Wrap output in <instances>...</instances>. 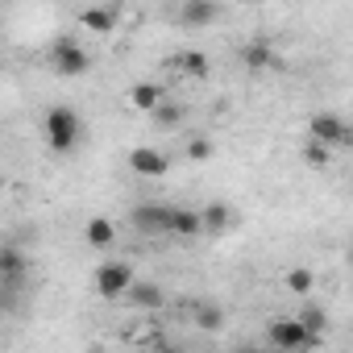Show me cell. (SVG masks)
<instances>
[{
    "label": "cell",
    "instance_id": "cell-1",
    "mask_svg": "<svg viewBox=\"0 0 353 353\" xmlns=\"http://www.w3.org/2000/svg\"><path fill=\"white\" fill-rule=\"evenodd\" d=\"M42 133H46V141H50L54 154H75V145L83 137V117L71 104H54L42 117Z\"/></svg>",
    "mask_w": 353,
    "mask_h": 353
},
{
    "label": "cell",
    "instance_id": "cell-2",
    "mask_svg": "<svg viewBox=\"0 0 353 353\" xmlns=\"http://www.w3.org/2000/svg\"><path fill=\"white\" fill-rule=\"evenodd\" d=\"M266 345H274V349H320L324 336L312 332L299 316H274L266 324Z\"/></svg>",
    "mask_w": 353,
    "mask_h": 353
},
{
    "label": "cell",
    "instance_id": "cell-3",
    "mask_svg": "<svg viewBox=\"0 0 353 353\" xmlns=\"http://www.w3.org/2000/svg\"><path fill=\"white\" fill-rule=\"evenodd\" d=\"M129 225L141 237H170L174 233V204H158V200L133 204L129 208Z\"/></svg>",
    "mask_w": 353,
    "mask_h": 353
},
{
    "label": "cell",
    "instance_id": "cell-4",
    "mask_svg": "<svg viewBox=\"0 0 353 353\" xmlns=\"http://www.w3.org/2000/svg\"><path fill=\"white\" fill-rule=\"evenodd\" d=\"M133 266L129 262H121V258H112V262H100L96 266V274H92V287H96V295L100 299H125V291L133 287Z\"/></svg>",
    "mask_w": 353,
    "mask_h": 353
},
{
    "label": "cell",
    "instance_id": "cell-5",
    "mask_svg": "<svg viewBox=\"0 0 353 353\" xmlns=\"http://www.w3.org/2000/svg\"><path fill=\"white\" fill-rule=\"evenodd\" d=\"M50 67H54V75H59V79H79V75H88V71H92V54H88L79 42L59 38V42L50 46Z\"/></svg>",
    "mask_w": 353,
    "mask_h": 353
},
{
    "label": "cell",
    "instance_id": "cell-6",
    "mask_svg": "<svg viewBox=\"0 0 353 353\" xmlns=\"http://www.w3.org/2000/svg\"><path fill=\"white\" fill-rule=\"evenodd\" d=\"M307 137H320V141H328V145L336 150V145H349V141H353V125H349L345 117H336V112H312Z\"/></svg>",
    "mask_w": 353,
    "mask_h": 353
},
{
    "label": "cell",
    "instance_id": "cell-7",
    "mask_svg": "<svg viewBox=\"0 0 353 353\" xmlns=\"http://www.w3.org/2000/svg\"><path fill=\"white\" fill-rule=\"evenodd\" d=\"M26 274H30V262L21 250L5 245L0 250V287H5V303H13V295L26 287Z\"/></svg>",
    "mask_w": 353,
    "mask_h": 353
},
{
    "label": "cell",
    "instance_id": "cell-8",
    "mask_svg": "<svg viewBox=\"0 0 353 353\" xmlns=\"http://www.w3.org/2000/svg\"><path fill=\"white\" fill-rule=\"evenodd\" d=\"M129 170L141 174V179H166L170 174V158L154 145H133L129 150Z\"/></svg>",
    "mask_w": 353,
    "mask_h": 353
},
{
    "label": "cell",
    "instance_id": "cell-9",
    "mask_svg": "<svg viewBox=\"0 0 353 353\" xmlns=\"http://www.w3.org/2000/svg\"><path fill=\"white\" fill-rule=\"evenodd\" d=\"M174 21H179L183 30H208L221 21V5L216 0H183L179 13H174Z\"/></svg>",
    "mask_w": 353,
    "mask_h": 353
},
{
    "label": "cell",
    "instance_id": "cell-10",
    "mask_svg": "<svg viewBox=\"0 0 353 353\" xmlns=\"http://www.w3.org/2000/svg\"><path fill=\"white\" fill-rule=\"evenodd\" d=\"M125 303H129L133 312H162V307H166V291H162V283H154V279H133V287L125 291Z\"/></svg>",
    "mask_w": 353,
    "mask_h": 353
},
{
    "label": "cell",
    "instance_id": "cell-11",
    "mask_svg": "<svg viewBox=\"0 0 353 353\" xmlns=\"http://www.w3.org/2000/svg\"><path fill=\"white\" fill-rule=\"evenodd\" d=\"M162 100H166V88H162L158 79H137V83L129 88V104H133L137 112H154Z\"/></svg>",
    "mask_w": 353,
    "mask_h": 353
},
{
    "label": "cell",
    "instance_id": "cell-12",
    "mask_svg": "<svg viewBox=\"0 0 353 353\" xmlns=\"http://www.w3.org/2000/svg\"><path fill=\"white\" fill-rule=\"evenodd\" d=\"M241 63H245L250 71H266V67H279V50H274L270 42L254 38V42L241 46Z\"/></svg>",
    "mask_w": 353,
    "mask_h": 353
},
{
    "label": "cell",
    "instance_id": "cell-13",
    "mask_svg": "<svg viewBox=\"0 0 353 353\" xmlns=\"http://www.w3.org/2000/svg\"><path fill=\"white\" fill-rule=\"evenodd\" d=\"M200 212H204V233H229V229L237 225V212H233L225 200H212V204H204Z\"/></svg>",
    "mask_w": 353,
    "mask_h": 353
},
{
    "label": "cell",
    "instance_id": "cell-14",
    "mask_svg": "<svg viewBox=\"0 0 353 353\" xmlns=\"http://www.w3.org/2000/svg\"><path fill=\"white\" fill-rule=\"evenodd\" d=\"M79 26H83L88 34H112V30H117V9L92 5V9H83V13H79Z\"/></svg>",
    "mask_w": 353,
    "mask_h": 353
},
{
    "label": "cell",
    "instance_id": "cell-15",
    "mask_svg": "<svg viewBox=\"0 0 353 353\" xmlns=\"http://www.w3.org/2000/svg\"><path fill=\"white\" fill-rule=\"evenodd\" d=\"M83 237H88L92 250H108V245L117 241V225H112L108 216H92V221L83 225Z\"/></svg>",
    "mask_w": 353,
    "mask_h": 353
},
{
    "label": "cell",
    "instance_id": "cell-16",
    "mask_svg": "<svg viewBox=\"0 0 353 353\" xmlns=\"http://www.w3.org/2000/svg\"><path fill=\"white\" fill-rule=\"evenodd\" d=\"M204 233V212L200 208H174V233L170 237H200Z\"/></svg>",
    "mask_w": 353,
    "mask_h": 353
},
{
    "label": "cell",
    "instance_id": "cell-17",
    "mask_svg": "<svg viewBox=\"0 0 353 353\" xmlns=\"http://www.w3.org/2000/svg\"><path fill=\"white\" fill-rule=\"evenodd\" d=\"M192 320H196L200 332H221L225 328V307L221 303H196L192 307Z\"/></svg>",
    "mask_w": 353,
    "mask_h": 353
},
{
    "label": "cell",
    "instance_id": "cell-18",
    "mask_svg": "<svg viewBox=\"0 0 353 353\" xmlns=\"http://www.w3.org/2000/svg\"><path fill=\"white\" fill-rule=\"evenodd\" d=\"M174 67H179L183 75H192V79H208V71H212V63H208V54H204V50H179Z\"/></svg>",
    "mask_w": 353,
    "mask_h": 353
},
{
    "label": "cell",
    "instance_id": "cell-19",
    "mask_svg": "<svg viewBox=\"0 0 353 353\" xmlns=\"http://www.w3.org/2000/svg\"><path fill=\"white\" fill-rule=\"evenodd\" d=\"M150 117H154V129L170 133V129H179V125H183V117H188V112H183V104H174V100H162V104H158Z\"/></svg>",
    "mask_w": 353,
    "mask_h": 353
},
{
    "label": "cell",
    "instance_id": "cell-20",
    "mask_svg": "<svg viewBox=\"0 0 353 353\" xmlns=\"http://www.w3.org/2000/svg\"><path fill=\"white\" fill-rule=\"evenodd\" d=\"M299 154H303V162H307V166H316V170L332 162V145H328V141H320V137H307Z\"/></svg>",
    "mask_w": 353,
    "mask_h": 353
},
{
    "label": "cell",
    "instance_id": "cell-21",
    "mask_svg": "<svg viewBox=\"0 0 353 353\" xmlns=\"http://www.w3.org/2000/svg\"><path fill=\"white\" fill-rule=\"evenodd\" d=\"M316 287V274L307 270V266H295V270H287V291L291 295H307Z\"/></svg>",
    "mask_w": 353,
    "mask_h": 353
},
{
    "label": "cell",
    "instance_id": "cell-22",
    "mask_svg": "<svg viewBox=\"0 0 353 353\" xmlns=\"http://www.w3.org/2000/svg\"><path fill=\"white\" fill-rule=\"evenodd\" d=\"M299 320H303L312 332H320V336H324V328H328V312H324V307H316V303L299 307Z\"/></svg>",
    "mask_w": 353,
    "mask_h": 353
},
{
    "label": "cell",
    "instance_id": "cell-23",
    "mask_svg": "<svg viewBox=\"0 0 353 353\" xmlns=\"http://www.w3.org/2000/svg\"><path fill=\"white\" fill-rule=\"evenodd\" d=\"M183 154H188V158H192V162H208V158H212V154H216V145H212V137H192V141H188V150H183Z\"/></svg>",
    "mask_w": 353,
    "mask_h": 353
},
{
    "label": "cell",
    "instance_id": "cell-24",
    "mask_svg": "<svg viewBox=\"0 0 353 353\" xmlns=\"http://www.w3.org/2000/svg\"><path fill=\"white\" fill-rule=\"evenodd\" d=\"M241 5H266V0H241Z\"/></svg>",
    "mask_w": 353,
    "mask_h": 353
},
{
    "label": "cell",
    "instance_id": "cell-25",
    "mask_svg": "<svg viewBox=\"0 0 353 353\" xmlns=\"http://www.w3.org/2000/svg\"><path fill=\"white\" fill-rule=\"evenodd\" d=\"M349 125H353V121H349Z\"/></svg>",
    "mask_w": 353,
    "mask_h": 353
}]
</instances>
